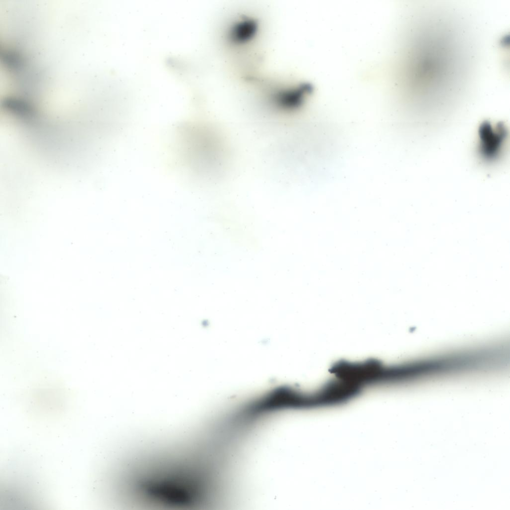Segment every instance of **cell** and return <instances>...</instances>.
<instances>
[{"label": "cell", "instance_id": "1", "mask_svg": "<svg viewBox=\"0 0 510 510\" xmlns=\"http://www.w3.org/2000/svg\"><path fill=\"white\" fill-rule=\"evenodd\" d=\"M171 456L142 463L130 475L128 495L136 502L170 509H190L205 498V475L195 455Z\"/></svg>", "mask_w": 510, "mask_h": 510}, {"label": "cell", "instance_id": "2", "mask_svg": "<svg viewBox=\"0 0 510 510\" xmlns=\"http://www.w3.org/2000/svg\"><path fill=\"white\" fill-rule=\"evenodd\" d=\"M479 135L478 151L481 157L487 161L497 158L506 140L505 127L501 123L494 126L489 122L485 121L480 126Z\"/></svg>", "mask_w": 510, "mask_h": 510}, {"label": "cell", "instance_id": "3", "mask_svg": "<svg viewBox=\"0 0 510 510\" xmlns=\"http://www.w3.org/2000/svg\"><path fill=\"white\" fill-rule=\"evenodd\" d=\"M306 87H298L295 89H284L277 90L270 97V100L277 108L291 111L298 108L303 102L306 95Z\"/></svg>", "mask_w": 510, "mask_h": 510}, {"label": "cell", "instance_id": "4", "mask_svg": "<svg viewBox=\"0 0 510 510\" xmlns=\"http://www.w3.org/2000/svg\"><path fill=\"white\" fill-rule=\"evenodd\" d=\"M257 30V24L254 19L241 18L230 27L228 39L234 45H243L253 38Z\"/></svg>", "mask_w": 510, "mask_h": 510}, {"label": "cell", "instance_id": "5", "mask_svg": "<svg viewBox=\"0 0 510 510\" xmlns=\"http://www.w3.org/2000/svg\"><path fill=\"white\" fill-rule=\"evenodd\" d=\"M31 114H29L28 115H31ZM25 115H27V114H25Z\"/></svg>", "mask_w": 510, "mask_h": 510}]
</instances>
